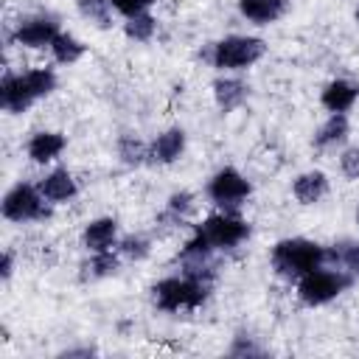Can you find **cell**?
<instances>
[{"instance_id":"6da1fadb","label":"cell","mask_w":359,"mask_h":359,"mask_svg":"<svg viewBox=\"0 0 359 359\" xmlns=\"http://www.w3.org/2000/svg\"><path fill=\"white\" fill-rule=\"evenodd\" d=\"M250 222L236 210H216L194 224L191 238L180 250V261H208L216 252L236 250L250 238Z\"/></svg>"},{"instance_id":"7a4b0ae2","label":"cell","mask_w":359,"mask_h":359,"mask_svg":"<svg viewBox=\"0 0 359 359\" xmlns=\"http://www.w3.org/2000/svg\"><path fill=\"white\" fill-rule=\"evenodd\" d=\"M269 264L275 269L278 278L283 280H297L306 272L328 264V247H323L320 241L303 238V236H292V238H280L275 241V247L269 250Z\"/></svg>"},{"instance_id":"3957f363","label":"cell","mask_w":359,"mask_h":359,"mask_svg":"<svg viewBox=\"0 0 359 359\" xmlns=\"http://www.w3.org/2000/svg\"><path fill=\"white\" fill-rule=\"evenodd\" d=\"M266 53V42L261 36L252 34H227L216 42L208 45L205 59L222 70V73H241L247 67H252L255 62H261Z\"/></svg>"},{"instance_id":"277c9868","label":"cell","mask_w":359,"mask_h":359,"mask_svg":"<svg viewBox=\"0 0 359 359\" xmlns=\"http://www.w3.org/2000/svg\"><path fill=\"white\" fill-rule=\"evenodd\" d=\"M210 294V283L194 275H168L151 286V300L160 311H194Z\"/></svg>"},{"instance_id":"5b68a950","label":"cell","mask_w":359,"mask_h":359,"mask_svg":"<svg viewBox=\"0 0 359 359\" xmlns=\"http://www.w3.org/2000/svg\"><path fill=\"white\" fill-rule=\"evenodd\" d=\"M356 278L353 275H348L345 269H339V266H317V269H311V272H306L303 278H297L294 283H297V300L303 303V306H325V303H331V300H337L345 289H351V283H353Z\"/></svg>"},{"instance_id":"8992f818","label":"cell","mask_w":359,"mask_h":359,"mask_svg":"<svg viewBox=\"0 0 359 359\" xmlns=\"http://www.w3.org/2000/svg\"><path fill=\"white\" fill-rule=\"evenodd\" d=\"M0 213L6 222L25 224V222H42L50 216V202L42 196L39 185L31 182H17L3 194Z\"/></svg>"},{"instance_id":"52a82bcc","label":"cell","mask_w":359,"mask_h":359,"mask_svg":"<svg viewBox=\"0 0 359 359\" xmlns=\"http://www.w3.org/2000/svg\"><path fill=\"white\" fill-rule=\"evenodd\" d=\"M205 194H208V199H210L219 210H236V208H241V205L250 199L252 185H250V180H247L238 168L222 165V168L213 171V177L208 180Z\"/></svg>"},{"instance_id":"ba28073f","label":"cell","mask_w":359,"mask_h":359,"mask_svg":"<svg viewBox=\"0 0 359 359\" xmlns=\"http://www.w3.org/2000/svg\"><path fill=\"white\" fill-rule=\"evenodd\" d=\"M62 34L56 17L50 14H36V17H25L22 22H17V28L11 31V42L20 48H50L53 39Z\"/></svg>"},{"instance_id":"9c48e42d","label":"cell","mask_w":359,"mask_h":359,"mask_svg":"<svg viewBox=\"0 0 359 359\" xmlns=\"http://www.w3.org/2000/svg\"><path fill=\"white\" fill-rule=\"evenodd\" d=\"M185 146H188L185 129L168 126V129H163V132L149 143V163L171 165V163H177V160L185 154Z\"/></svg>"},{"instance_id":"30bf717a","label":"cell","mask_w":359,"mask_h":359,"mask_svg":"<svg viewBox=\"0 0 359 359\" xmlns=\"http://www.w3.org/2000/svg\"><path fill=\"white\" fill-rule=\"evenodd\" d=\"M121 227H118V219L115 216H98L93 222L84 224L81 230V247L87 252H101V250H112L118 247V236Z\"/></svg>"},{"instance_id":"8fae6325","label":"cell","mask_w":359,"mask_h":359,"mask_svg":"<svg viewBox=\"0 0 359 359\" xmlns=\"http://www.w3.org/2000/svg\"><path fill=\"white\" fill-rule=\"evenodd\" d=\"M67 149V137L62 132H53V129H42V132H34L25 143V154L31 163L36 165H48L53 163L62 151Z\"/></svg>"},{"instance_id":"7c38bea8","label":"cell","mask_w":359,"mask_h":359,"mask_svg":"<svg viewBox=\"0 0 359 359\" xmlns=\"http://www.w3.org/2000/svg\"><path fill=\"white\" fill-rule=\"evenodd\" d=\"M39 191H42V196L50 202V205H67V202H73L76 199V194H79V182H76V177L67 171V168H50L39 182Z\"/></svg>"},{"instance_id":"4fadbf2b","label":"cell","mask_w":359,"mask_h":359,"mask_svg":"<svg viewBox=\"0 0 359 359\" xmlns=\"http://www.w3.org/2000/svg\"><path fill=\"white\" fill-rule=\"evenodd\" d=\"M31 104H36V98L31 95L28 84L22 81V73H6L0 79V107L8 115H22Z\"/></svg>"},{"instance_id":"5bb4252c","label":"cell","mask_w":359,"mask_h":359,"mask_svg":"<svg viewBox=\"0 0 359 359\" xmlns=\"http://www.w3.org/2000/svg\"><path fill=\"white\" fill-rule=\"evenodd\" d=\"M250 98V84L241 76H219L213 81V101L222 112H236Z\"/></svg>"},{"instance_id":"9a60e30c","label":"cell","mask_w":359,"mask_h":359,"mask_svg":"<svg viewBox=\"0 0 359 359\" xmlns=\"http://www.w3.org/2000/svg\"><path fill=\"white\" fill-rule=\"evenodd\" d=\"M325 194H328V174L320 171V168L300 171L292 182V196L300 205H317V202L325 199Z\"/></svg>"},{"instance_id":"2e32d148","label":"cell","mask_w":359,"mask_h":359,"mask_svg":"<svg viewBox=\"0 0 359 359\" xmlns=\"http://www.w3.org/2000/svg\"><path fill=\"white\" fill-rule=\"evenodd\" d=\"M356 101H359V84L351 79H331L320 93V104L328 112H348L353 109Z\"/></svg>"},{"instance_id":"e0dca14e","label":"cell","mask_w":359,"mask_h":359,"mask_svg":"<svg viewBox=\"0 0 359 359\" xmlns=\"http://www.w3.org/2000/svg\"><path fill=\"white\" fill-rule=\"evenodd\" d=\"M236 8L252 25H272L289 11V0H238Z\"/></svg>"},{"instance_id":"ac0fdd59","label":"cell","mask_w":359,"mask_h":359,"mask_svg":"<svg viewBox=\"0 0 359 359\" xmlns=\"http://www.w3.org/2000/svg\"><path fill=\"white\" fill-rule=\"evenodd\" d=\"M351 135V121H348V112H331L320 129L314 132V149L320 151H328V149H337L348 140Z\"/></svg>"},{"instance_id":"d6986e66","label":"cell","mask_w":359,"mask_h":359,"mask_svg":"<svg viewBox=\"0 0 359 359\" xmlns=\"http://www.w3.org/2000/svg\"><path fill=\"white\" fill-rule=\"evenodd\" d=\"M121 269V252L118 250H101V252H90V258L81 264V278L84 280H104L118 275Z\"/></svg>"},{"instance_id":"ffe728a7","label":"cell","mask_w":359,"mask_h":359,"mask_svg":"<svg viewBox=\"0 0 359 359\" xmlns=\"http://www.w3.org/2000/svg\"><path fill=\"white\" fill-rule=\"evenodd\" d=\"M115 154H118V160H121L126 168H140V165L149 163V143L140 140L137 135L126 132V135H121V137L115 140Z\"/></svg>"},{"instance_id":"44dd1931","label":"cell","mask_w":359,"mask_h":359,"mask_svg":"<svg viewBox=\"0 0 359 359\" xmlns=\"http://www.w3.org/2000/svg\"><path fill=\"white\" fill-rule=\"evenodd\" d=\"M328 264L345 269L348 275L359 278V241L356 238H342V241H334L328 247Z\"/></svg>"},{"instance_id":"7402d4cb","label":"cell","mask_w":359,"mask_h":359,"mask_svg":"<svg viewBox=\"0 0 359 359\" xmlns=\"http://www.w3.org/2000/svg\"><path fill=\"white\" fill-rule=\"evenodd\" d=\"M196 213V196L191 191H174L168 199H165V210H163V222H171V224H182L188 222L191 216Z\"/></svg>"},{"instance_id":"603a6c76","label":"cell","mask_w":359,"mask_h":359,"mask_svg":"<svg viewBox=\"0 0 359 359\" xmlns=\"http://www.w3.org/2000/svg\"><path fill=\"white\" fill-rule=\"evenodd\" d=\"M48 50H50L53 62H59V65H76V62L87 53V45H84L79 36H73V34L62 31V34L53 39V45H50Z\"/></svg>"},{"instance_id":"cb8c5ba5","label":"cell","mask_w":359,"mask_h":359,"mask_svg":"<svg viewBox=\"0 0 359 359\" xmlns=\"http://www.w3.org/2000/svg\"><path fill=\"white\" fill-rule=\"evenodd\" d=\"M22 81L28 84V90H31V95L39 101V98H45V95H50L53 90H56V84H59V79H56V73L50 70V67H31V70H22Z\"/></svg>"},{"instance_id":"d4e9b609","label":"cell","mask_w":359,"mask_h":359,"mask_svg":"<svg viewBox=\"0 0 359 359\" xmlns=\"http://www.w3.org/2000/svg\"><path fill=\"white\" fill-rule=\"evenodd\" d=\"M76 8L84 20H90L95 28H112V3L109 0H76Z\"/></svg>"},{"instance_id":"484cf974","label":"cell","mask_w":359,"mask_h":359,"mask_svg":"<svg viewBox=\"0 0 359 359\" xmlns=\"http://www.w3.org/2000/svg\"><path fill=\"white\" fill-rule=\"evenodd\" d=\"M123 34L132 42H151L154 34H157V17L149 14V11L146 14H137V17H129L123 22Z\"/></svg>"},{"instance_id":"4316f807","label":"cell","mask_w":359,"mask_h":359,"mask_svg":"<svg viewBox=\"0 0 359 359\" xmlns=\"http://www.w3.org/2000/svg\"><path fill=\"white\" fill-rule=\"evenodd\" d=\"M115 250H118L121 258H126V261H143V258H149V252H151V238L143 236V233H129V236L118 238V247H115Z\"/></svg>"},{"instance_id":"83f0119b","label":"cell","mask_w":359,"mask_h":359,"mask_svg":"<svg viewBox=\"0 0 359 359\" xmlns=\"http://www.w3.org/2000/svg\"><path fill=\"white\" fill-rule=\"evenodd\" d=\"M227 353H230V356H238V359H247V356H264L266 351L255 342V337H250V334H236L233 342H230V348H227Z\"/></svg>"},{"instance_id":"f1b7e54d","label":"cell","mask_w":359,"mask_h":359,"mask_svg":"<svg viewBox=\"0 0 359 359\" xmlns=\"http://www.w3.org/2000/svg\"><path fill=\"white\" fill-rule=\"evenodd\" d=\"M112 3V8H115V14H121L123 20H129V17H137V14H146L157 0H109Z\"/></svg>"},{"instance_id":"f546056e","label":"cell","mask_w":359,"mask_h":359,"mask_svg":"<svg viewBox=\"0 0 359 359\" xmlns=\"http://www.w3.org/2000/svg\"><path fill=\"white\" fill-rule=\"evenodd\" d=\"M339 174L345 180H359V146H348L339 154Z\"/></svg>"},{"instance_id":"4dcf8cb0","label":"cell","mask_w":359,"mask_h":359,"mask_svg":"<svg viewBox=\"0 0 359 359\" xmlns=\"http://www.w3.org/2000/svg\"><path fill=\"white\" fill-rule=\"evenodd\" d=\"M11 275H14V252H11V250H6V252H3V261H0V280H3V283H8V280H11Z\"/></svg>"},{"instance_id":"1f68e13d","label":"cell","mask_w":359,"mask_h":359,"mask_svg":"<svg viewBox=\"0 0 359 359\" xmlns=\"http://www.w3.org/2000/svg\"><path fill=\"white\" fill-rule=\"evenodd\" d=\"M98 351L93 348V345H81V348H65L59 356H65V359H73V356H84V359H90V356H95Z\"/></svg>"},{"instance_id":"d6a6232c","label":"cell","mask_w":359,"mask_h":359,"mask_svg":"<svg viewBox=\"0 0 359 359\" xmlns=\"http://www.w3.org/2000/svg\"><path fill=\"white\" fill-rule=\"evenodd\" d=\"M356 224H359V208H356Z\"/></svg>"},{"instance_id":"836d02e7","label":"cell","mask_w":359,"mask_h":359,"mask_svg":"<svg viewBox=\"0 0 359 359\" xmlns=\"http://www.w3.org/2000/svg\"><path fill=\"white\" fill-rule=\"evenodd\" d=\"M353 17H356V22H359V8H356V14H353Z\"/></svg>"}]
</instances>
